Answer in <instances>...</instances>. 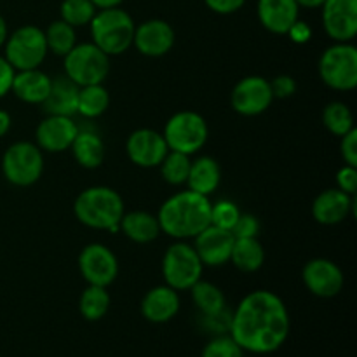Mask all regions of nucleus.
Instances as JSON below:
<instances>
[{"label":"nucleus","mask_w":357,"mask_h":357,"mask_svg":"<svg viewBox=\"0 0 357 357\" xmlns=\"http://www.w3.org/2000/svg\"><path fill=\"white\" fill-rule=\"evenodd\" d=\"M323 124L331 135L335 136H344L347 135L351 129H354V117L344 101H331L326 105L323 112Z\"/></svg>","instance_id":"32"},{"label":"nucleus","mask_w":357,"mask_h":357,"mask_svg":"<svg viewBox=\"0 0 357 357\" xmlns=\"http://www.w3.org/2000/svg\"><path fill=\"white\" fill-rule=\"evenodd\" d=\"M176 33L164 20H149L135 28L132 45L146 58H160L173 49Z\"/></svg>","instance_id":"17"},{"label":"nucleus","mask_w":357,"mask_h":357,"mask_svg":"<svg viewBox=\"0 0 357 357\" xmlns=\"http://www.w3.org/2000/svg\"><path fill=\"white\" fill-rule=\"evenodd\" d=\"M7 37H9L7 23H6V20H3V17H2V14H0V47H3V44H6Z\"/></svg>","instance_id":"47"},{"label":"nucleus","mask_w":357,"mask_h":357,"mask_svg":"<svg viewBox=\"0 0 357 357\" xmlns=\"http://www.w3.org/2000/svg\"><path fill=\"white\" fill-rule=\"evenodd\" d=\"M286 35H288L295 44H307V42L310 40V37H312V28H310L309 23H305V21L296 20Z\"/></svg>","instance_id":"43"},{"label":"nucleus","mask_w":357,"mask_h":357,"mask_svg":"<svg viewBox=\"0 0 357 357\" xmlns=\"http://www.w3.org/2000/svg\"><path fill=\"white\" fill-rule=\"evenodd\" d=\"M220 181H222V169L213 157L204 155L192 160L190 173L187 178L188 190L209 197L220 187Z\"/></svg>","instance_id":"25"},{"label":"nucleus","mask_w":357,"mask_h":357,"mask_svg":"<svg viewBox=\"0 0 357 357\" xmlns=\"http://www.w3.org/2000/svg\"><path fill=\"white\" fill-rule=\"evenodd\" d=\"M274 101L271 80L260 75H250L241 79L230 94L232 108L244 117H257L267 112Z\"/></svg>","instance_id":"11"},{"label":"nucleus","mask_w":357,"mask_h":357,"mask_svg":"<svg viewBox=\"0 0 357 357\" xmlns=\"http://www.w3.org/2000/svg\"><path fill=\"white\" fill-rule=\"evenodd\" d=\"M321 80L330 89L347 93L357 87V49L351 42H335L319 58Z\"/></svg>","instance_id":"5"},{"label":"nucleus","mask_w":357,"mask_h":357,"mask_svg":"<svg viewBox=\"0 0 357 357\" xmlns=\"http://www.w3.org/2000/svg\"><path fill=\"white\" fill-rule=\"evenodd\" d=\"M244 351L229 333L216 335L206 344L201 357H243Z\"/></svg>","instance_id":"36"},{"label":"nucleus","mask_w":357,"mask_h":357,"mask_svg":"<svg viewBox=\"0 0 357 357\" xmlns=\"http://www.w3.org/2000/svg\"><path fill=\"white\" fill-rule=\"evenodd\" d=\"M63 59L65 75L79 87L103 84L110 73V56L93 42L77 44Z\"/></svg>","instance_id":"7"},{"label":"nucleus","mask_w":357,"mask_h":357,"mask_svg":"<svg viewBox=\"0 0 357 357\" xmlns=\"http://www.w3.org/2000/svg\"><path fill=\"white\" fill-rule=\"evenodd\" d=\"M3 178L14 187H31L44 173V155L37 143L16 142L2 155Z\"/></svg>","instance_id":"8"},{"label":"nucleus","mask_w":357,"mask_h":357,"mask_svg":"<svg viewBox=\"0 0 357 357\" xmlns=\"http://www.w3.org/2000/svg\"><path fill=\"white\" fill-rule=\"evenodd\" d=\"M79 271L87 284L108 288L119 275V260L110 248L91 243L79 253Z\"/></svg>","instance_id":"12"},{"label":"nucleus","mask_w":357,"mask_h":357,"mask_svg":"<svg viewBox=\"0 0 357 357\" xmlns=\"http://www.w3.org/2000/svg\"><path fill=\"white\" fill-rule=\"evenodd\" d=\"M93 44L107 56H119L132 45L135 21L121 7L98 9L89 23Z\"/></svg>","instance_id":"4"},{"label":"nucleus","mask_w":357,"mask_h":357,"mask_svg":"<svg viewBox=\"0 0 357 357\" xmlns=\"http://www.w3.org/2000/svg\"><path fill=\"white\" fill-rule=\"evenodd\" d=\"M194 239V250L204 267H222L230 261L234 241H236L230 230L209 225Z\"/></svg>","instance_id":"18"},{"label":"nucleus","mask_w":357,"mask_h":357,"mask_svg":"<svg viewBox=\"0 0 357 357\" xmlns=\"http://www.w3.org/2000/svg\"><path fill=\"white\" fill-rule=\"evenodd\" d=\"M162 136L169 150L185 155H194L208 142V122L197 112H176L164 126Z\"/></svg>","instance_id":"6"},{"label":"nucleus","mask_w":357,"mask_h":357,"mask_svg":"<svg viewBox=\"0 0 357 357\" xmlns=\"http://www.w3.org/2000/svg\"><path fill=\"white\" fill-rule=\"evenodd\" d=\"M160 232L176 241L194 239L211 225V201L192 190L171 195L157 213Z\"/></svg>","instance_id":"2"},{"label":"nucleus","mask_w":357,"mask_h":357,"mask_svg":"<svg viewBox=\"0 0 357 357\" xmlns=\"http://www.w3.org/2000/svg\"><path fill=\"white\" fill-rule=\"evenodd\" d=\"M44 35L47 51H51L56 56H61V58H65L77 45L75 28L72 24L65 23L63 20L52 21L47 26V30L44 31Z\"/></svg>","instance_id":"31"},{"label":"nucleus","mask_w":357,"mask_h":357,"mask_svg":"<svg viewBox=\"0 0 357 357\" xmlns=\"http://www.w3.org/2000/svg\"><path fill=\"white\" fill-rule=\"evenodd\" d=\"M190 155L169 150L159 166L160 174H162L164 181H167L169 185H174V187L176 185H183L187 183L188 173H190Z\"/></svg>","instance_id":"33"},{"label":"nucleus","mask_w":357,"mask_h":357,"mask_svg":"<svg viewBox=\"0 0 357 357\" xmlns=\"http://www.w3.org/2000/svg\"><path fill=\"white\" fill-rule=\"evenodd\" d=\"M96 10L91 0H63L59 7V16L65 23L77 28L89 24Z\"/></svg>","instance_id":"34"},{"label":"nucleus","mask_w":357,"mask_h":357,"mask_svg":"<svg viewBox=\"0 0 357 357\" xmlns=\"http://www.w3.org/2000/svg\"><path fill=\"white\" fill-rule=\"evenodd\" d=\"M206 6L216 14H234L246 3V0H204Z\"/></svg>","instance_id":"42"},{"label":"nucleus","mask_w":357,"mask_h":357,"mask_svg":"<svg viewBox=\"0 0 357 357\" xmlns=\"http://www.w3.org/2000/svg\"><path fill=\"white\" fill-rule=\"evenodd\" d=\"M10 124H13V119H10L9 112L0 110V138H3L9 132Z\"/></svg>","instance_id":"44"},{"label":"nucleus","mask_w":357,"mask_h":357,"mask_svg":"<svg viewBox=\"0 0 357 357\" xmlns=\"http://www.w3.org/2000/svg\"><path fill=\"white\" fill-rule=\"evenodd\" d=\"M77 132H79V126L73 121V117L47 115L37 126L35 143L40 150H45L49 153H59L72 146Z\"/></svg>","instance_id":"16"},{"label":"nucleus","mask_w":357,"mask_h":357,"mask_svg":"<svg viewBox=\"0 0 357 357\" xmlns=\"http://www.w3.org/2000/svg\"><path fill=\"white\" fill-rule=\"evenodd\" d=\"M52 79L40 68L21 70L14 73L10 93L28 105H42L51 91Z\"/></svg>","instance_id":"22"},{"label":"nucleus","mask_w":357,"mask_h":357,"mask_svg":"<svg viewBox=\"0 0 357 357\" xmlns=\"http://www.w3.org/2000/svg\"><path fill=\"white\" fill-rule=\"evenodd\" d=\"M342 159L347 166L357 167V129H351L347 135L342 136L340 143Z\"/></svg>","instance_id":"39"},{"label":"nucleus","mask_w":357,"mask_h":357,"mask_svg":"<svg viewBox=\"0 0 357 357\" xmlns=\"http://www.w3.org/2000/svg\"><path fill=\"white\" fill-rule=\"evenodd\" d=\"M258 232H260V222L257 216L250 213H241L239 220L232 229V236L236 239H243V237H257Z\"/></svg>","instance_id":"37"},{"label":"nucleus","mask_w":357,"mask_h":357,"mask_svg":"<svg viewBox=\"0 0 357 357\" xmlns=\"http://www.w3.org/2000/svg\"><path fill=\"white\" fill-rule=\"evenodd\" d=\"M289 312L281 296L268 289L251 291L230 314L229 335L244 352L272 354L289 337Z\"/></svg>","instance_id":"1"},{"label":"nucleus","mask_w":357,"mask_h":357,"mask_svg":"<svg viewBox=\"0 0 357 357\" xmlns=\"http://www.w3.org/2000/svg\"><path fill=\"white\" fill-rule=\"evenodd\" d=\"M110 107V94L103 84L79 87L77 94V114L84 119H98Z\"/></svg>","instance_id":"28"},{"label":"nucleus","mask_w":357,"mask_h":357,"mask_svg":"<svg viewBox=\"0 0 357 357\" xmlns=\"http://www.w3.org/2000/svg\"><path fill=\"white\" fill-rule=\"evenodd\" d=\"M124 201L114 188L96 185L77 195L73 202V215L82 225L94 230L117 232L124 216Z\"/></svg>","instance_id":"3"},{"label":"nucleus","mask_w":357,"mask_h":357,"mask_svg":"<svg viewBox=\"0 0 357 357\" xmlns=\"http://www.w3.org/2000/svg\"><path fill=\"white\" fill-rule=\"evenodd\" d=\"M326 0H296L298 7H305V9H317V7H323V3Z\"/></svg>","instance_id":"46"},{"label":"nucleus","mask_w":357,"mask_h":357,"mask_svg":"<svg viewBox=\"0 0 357 357\" xmlns=\"http://www.w3.org/2000/svg\"><path fill=\"white\" fill-rule=\"evenodd\" d=\"M110 309V295L103 286L89 284L79 298V310L86 321H100Z\"/></svg>","instance_id":"30"},{"label":"nucleus","mask_w":357,"mask_h":357,"mask_svg":"<svg viewBox=\"0 0 357 357\" xmlns=\"http://www.w3.org/2000/svg\"><path fill=\"white\" fill-rule=\"evenodd\" d=\"M77 94L79 86L73 84L66 75L52 79L51 91L42 103L47 115H66L73 117L77 114Z\"/></svg>","instance_id":"23"},{"label":"nucleus","mask_w":357,"mask_h":357,"mask_svg":"<svg viewBox=\"0 0 357 357\" xmlns=\"http://www.w3.org/2000/svg\"><path fill=\"white\" fill-rule=\"evenodd\" d=\"M230 261L244 274H251L264 267L265 250L257 237H243L234 241Z\"/></svg>","instance_id":"27"},{"label":"nucleus","mask_w":357,"mask_h":357,"mask_svg":"<svg viewBox=\"0 0 357 357\" xmlns=\"http://www.w3.org/2000/svg\"><path fill=\"white\" fill-rule=\"evenodd\" d=\"M201 258L194 246L176 241L166 250L162 257V275L169 288L176 291H188L202 275Z\"/></svg>","instance_id":"10"},{"label":"nucleus","mask_w":357,"mask_h":357,"mask_svg":"<svg viewBox=\"0 0 357 357\" xmlns=\"http://www.w3.org/2000/svg\"><path fill=\"white\" fill-rule=\"evenodd\" d=\"M14 73H16V70L10 66V63L3 56H0V100L10 93Z\"/></svg>","instance_id":"41"},{"label":"nucleus","mask_w":357,"mask_h":357,"mask_svg":"<svg viewBox=\"0 0 357 357\" xmlns=\"http://www.w3.org/2000/svg\"><path fill=\"white\" fill-rule=\"evenodd\" d=\"M257 10L265 30L275 35H286L298 20L300 7L296 0H258Z\"/></svg>","instance_id":"21"},{"label":"nucleus","mask_w":357,"mask_h":357,"mask_svg":"<svg viewBox=\"0 0 357 357\" xmlns=\"http://www.w3.org/2000/svg\"><path fill=\"white\" fill-rule=\"evenodd\" d=\"M3 49H6L3 58L10 63L16 72L38 68L49 52L44 30L33 24H24L14 30L7 37Z\"/></svg>","instance_id":"9"},{"label":"nucleus","mask_w":357,"mask_h":357,"mask_svg":"<svg viewBox=\"0 0 357 357\" xmlns=\"http://www.w3.org/2000/svg\"><path fill=\"white\" fill-rule=\"evenodd\" d=\"M323 28L335 42H352L357 35V0H326Z\"/></svg>","instance_id":"15"},{"label":"nucleus","mask_w":357,"mask_h":357,"mask_svg":"<svg viewBox=\"0 0 357 357\" xmlns=\"http://www.w3.org/2000/svg\"><path fill=\"white\" fill-rule=\"evenodd\" d=\"M271 87L274 98H279V100H286L296 93V82L291 75H278L274 80H271Z\"/></svg>","instance_id":"40"},{"label":"nucleus","mask_w":357,"mask_h":357,"mask_svg":"<svg viewBox=\"0 0 357 357\" xmlns=\"http://www.w3.org/2000/svg\"><path fill=\"white\" fill-rule=\"evenodd\" d=\"M192 300L202 316H215L225 310V295L216 284L199 279L190 288Z\"/></svg>","instance_id":"29"},{"label":"nucleus","mask_w":357,"mask_h":357,"mask_svg":"<svg viewBox=\"0 0 357 357\" xmlns=\"http://www.w3.org/2000/svg\"><path fill=\"white\" fill-rule=\"evenodd\" d=\"M354 206V195L345 194L340 188H328L314 199L312 216L321 225H338L349 218Z\"/></svg>","instance_id":"19"},{"label":"nucleus","mask_w":357,"mask_h":357,"mask_svg":"<svg viewBox=\"0 0 357 357\" xmlns=\"http://www.w3.org/2000/svg\"><path fill=\"white\" fill-rule=\"evenodd\" d=\"M241 209L237 208L236 202L229 201V199H222V201L211 202V225L220 227L232 232L234 225L239 220Z\"/></svg>","instance_id":"35"},{"label":"nucleus","mask_w":357,"mask_h":357,"mask_svg":"<svg viewBox=\"0 0 357 357\" xmlns=\"http://www.w3.org/2000/svg\"><path fill=\"white\" fill-rule=\"evenodd\" d=\"M167 152L169 149L164 136L153 129H136L128 136V142H126V153L129 160L135 166L145 167V169L159 167Z\"/></svg>","instance_id":"14"},{"label":"nucleus","mask_w":357,"mask_h":357,"mask_svg":"<svg viewBox=\"0 0 357 357\" xmlns=\"http://www.w3.org/2000/svg\"><path fill=\"white\" fill-rule=\"evenodd\" d=\"M337 188L349 195H356L357 192V167L342 166L337 173Z\"/></svg>","instance_id":"38"},{"label":"nucleus","mask_w":357,"mask_h":357,"mask_svg":"<svg viewBox=\"0 0 357 357\" xmlns=\"http://www.w3.org/2000/svg\"><path fill=\"white\" fill-rule=\"evenodd\" d=\"M70 150L73 153V159L86 169H96L105 162V157H107L103 138L91 129L87 131L79 129Z\"/></svg>","instance_id":"24"},{"label":"nucleus","mask_w":357,"mask_h":357,"mask_svg":"<svg viewBox=\"0 0 357 357\" xmlns=\"http://www.w3.org/2000/svg\"><path fill=\"white\" fill-rule=\"evenodd\" d=\"M305 288L319 298H333L344 289V272L328 258H314L302 271Z\"/></svg>","instance_id":"13"},{"label":"nucleus","mask_w":357,"mask_h":357,"mask_svg":"<svg viewBox=\"0 0 357 357\" xmlns=\"http://www.w3.org/2000/svg\"><path fill=\"white\" fill-rule=\"evenodd\" d=\"M180 312V295L167 284L155 286L142 300V316L149 323L164 324Z\"/></svg>","instance_id":"20"},{"label":"nucleus","mask_w":357,"mask_h":357,"mask_svg":"<svg viewBox=\"0 0 357 357\" xmlns=\"http://www.w3.org/2000/svg\"><path fill=\"white\" fill-rule=\"evenodd\" d=\"M96 9H110V7H121L124 0H91Z\"/></svg>","instance_id":"45"},{"label":"nucleus","mask_w":357,"mask_h":357,"mask_svg":"<svg viewBox=\"0 0 357 357\" xmlns=\"http://www.w3.org/2000/svg\"><path fill=\"white\" fill-rule=\"evenodd\" d=\"M119 230H122L126 237L132 243L146 244L155 241L160 236V225L155 215L146 211L124 213Z\"/></svg>","instance_id":"26"}]
</instances>
